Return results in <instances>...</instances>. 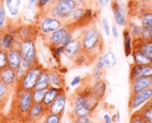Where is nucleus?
<instances>
[{"label":"nucleus","instance_id":"nucleus-28","mask_svg":"<svg viewBox=\"0 0 152 123\" xmlns=\"http://www.w3.org/2000/svg\"><path fill=\"white\" fill-rule=\"evenodd\" d=\"M126 29L129 30V32H130L133 39H135V38H140V36H141V30H142V26H139L136 23L130 21V22L127 23Z\"/></svg>","mask_w":152,"mask_h":123},{"label":"nucleus","instance_id":"nucleus-19","mask_svg":"<svg viewBox=\"0 0 152 123\" xmlns=\"http://www.w3.org/2000/svg\"><path fill=\"white\" fill-rule=\"evenodd\" d=\"M132 55L134 59V63L138 65H146L152 64V60L150 59L144 53H142L139 49H133Z\"/></svg>","mask_w":152,"mask_h":123},{"label":"nucleus","instance_id":"nucleus-10","mask_svg":"<svg viewBox=\"0 0 152 123\" xmlns=\"http://www.w3.org/2000/svg\"><path fill=\"white\" fill-rule=\"evenodd\" d=\"M62 26H63V23L60 20L51 18V17H45L41 21L40 30L44 35H48L56 31Z\"/></svg>","mask_w":152,"mask_h":123},{"label":"nucleus","instance_id":"nucleus-23","mask_svg":"<svg viewBox=\"0 0 152 123\" xmlns=\"http://www.w3.org/2000/svg\"><path fill=\"white\" fill-rule=\"evenodd\" d=\"M112 10H113L114 18H115V21H116L117 24L118 26H122V27L126 26L127 22H126V13L122 12L118 7L116 2H114L113 4H112Z\"/></svg>","mask_w":152,"mask_h":123},{"label":"nucleus","instance_id":"nucleus-25","mask_svg":"<svg viewBox=\"0 0 152 123\" xmlns=\"http://www.w3.org/2000/svg\"><path fill=\"white\" fill-rule=\"evenodd\" d=\"M30 67H31V66H30L28 63H27L25 61L21 60V62H20V63L18 69L16 70V84L19 83V82L24 78V76L26 75L27 71H28V69H29ZM15 86H16V85H15Z\"/></svg>","mask_w":152,"mask_h":123},{"label":"nucleus","instance_id":"nucleus-47","mask_svg":"<svg viewBox=\"0 0 152 123\" xmlns=\"http://www.w3.org/2000/svg\"><path fill=\"white\" fill-rule=\"evenodd\" d=\"M116 116H117V123H119L120 122V121H121V114H120V111H119V110L117 111Z\"/></svg>","mask_w":152,"mask_h":123},{"label":"nucleus","instance_id":"nucleus-18","mask_svg":"<svg viewBox=\"0 0 152 123\" xmlns=\"http://www.w3.org/2000/svg\"><path fill=\"white\" fill-rule=\"evenodd\" d=\"M49 85L50 88H65V80L62 75L58 71H49Z\"/></svg>","mask_w":152,"mask_h":123},{"label":"nucleus","instance_id":"nucleus-38","mask_svg":"<svg viewBox=\"0 0 152 123\" xmlns=\"http://www.w3.org/2000/svg\"><path fill=\"white\" fill-rule=\"evenodd\" d=\"M71 123H94L91 117H78L71 120Z\"/></svg>","mask_w":152,"mask_h":123},{"label":"nucleus","instance_id":"nucleus-46","mask_svg":"<svg viewBox=\"0 0 152 123\" xmlns=\"http://www.w3.org/2000/svg\"><path fill=\"white\" fill-rule=\"evenodd\" d=\"M48 2H50V0H39V1H38V6H39V7H43V6H45Z\"/></svg>","mask_w":152,"mask_h":123},{"label":"nucleus","instance_id":"nucleus-9","mask_svg":"<svg viewBox=\"0 0 152 123\" xmlns=\"http://www.w3.org/2000/svg\"><path fill=\"white\" fill-rule=\"evenodd\" d=\"M144 77H152V64L138 65L133 63L130 67V81Z\"/></svg>","mask_w":152,"mask_h":123},{"label":"nucleus","instance_id":"nucleus-7","mask_svg":"<svg viewBox=\"0 0 152 123\" xmlns=\"http://www.w3.org/2000/svg\"><path fill=\"white\" fill-rule=\"evenodd\" d=\"M74 28L69 25V24H65L64 26H62L61 28H60L59 29H57L56 31L45 35V43L48 45L49 47L51 48H55L57 46H59L60 43L61 42V40L66 37V35L70 32L73 31Z\"/></svg>","mask_w":152,"mask_h":123},{"label":"nucleus","instance_id":"nucleus-55","mask_svg":"<svg viewBox=\"0 0 152 123\" xmlns=\"http://www.w3.org/2000/svg\"><path fill=\"white\" fill-rule=\"evenodd\" d=\"M73 1H75V2H76V1H77V0H73Z\"/></svg>","mask_w":152,"mask_h":123},{"label":"nucleus","instance_id":"nucleus-20","mask_svg":"<svg viewBox=\"0 0 152 123\" xmlns=\"http://www.w3.org/2000/svg\"><path fill=\"white\" fill-rule=\"evenodd\" d=\"M65 88H49L45 95L44 100H43V105L48 108L49 105L55 100V98L57 97V96Z\"/></svg>","mask_w":152,"mask_h":123},{"label":"nucleus","instance_id":"nucleus-13","mask_svg":"<svg viewBox=\"0 0 152 123\" xmlns=\"http://www.w3.org/2000/svg\"><path fill=\"white\" fill-rule=\"evenodd\" d=\"M46 113L47 108L43 104H33L27 114L26 120L41 122Z\"/></svg>","mask_w":152,"mask_h":123},{"label":"nucleus","instance_id":"nucleus-48","mask_svg":"<svg viewBox=\"0 0 152 123\" xmlns=\"http://www.w3.org/2000/svg\"><path fill=\"white\" fill-rule=\"evenodd\" d=\"M98 2L101 6H105L109 3V0H98Z\"/></svg>","mask_w":152,"mask_h":123},{"label":"nucleus","instance_id":"nucleus-16","mask_svg":"<svg viewBox=\"0 0 152 123\" xmlns=\"http://www.w3.org/2000/svg\"><path fill=\"white\" fill-rule=\"evenodd\" d=\"M107 87L108 86L106 81L102 79L101 80L93 82L91 84V92L95 97H97L100 101H102L107 93Z\"/></svg>","mask_w":152,"mask_h":123},{"label":"nucleus","instance_id":"nucleus-49","mask_svg":"<svg viewBox=\"0 0 152 123\" xmlns=\"http://www.w3.org/2000/svg\"><path fill=\"white\" fill-rule=\"evenodd\" d=\"M22 123H41V122H36V121H30V120H26Z\"/></svg>","mask_w":152,"mask_h":123},{"label":"nucleus","instance_id":"nucleus-51","mask_svg":"<svg viewBox=\"0 0 152 123\" xmlns=\"http://www.w3.org/2000/svg\"><path fill=\"white\" fill-rule=\"evenodd\" d=\"M145 105H147V106H149V107H151V108H152V99L148 103V104H146Z\"/></svg>","mask_w":152,"mask_h":123},{"label":"nucleus","instance_id":"nucleus-2","mask_svg":"<svg viewBox=\"0 0 152 123\" xmlns=\"http://www.w3.org/2000/svg\"><path fill=\"white\" fill-rule=\"evenodd\" d=\"M78 38L81 40L83 52L95 59L102 48V38L97 27L95 25L88 26Z\"/></svg>","mask_w":152,"mask_h":123},{"label":"nucleus","instance_id":"nucleus-24","mask_svg":"<svg viewBox=\"0 0 152 123\" xmlns=\"http://www.w3.org/2000/svg\"><path fill=\"white\" fill-rule=\"evenodd\" d=\"M138 19L141 21L142 27L151 28L152 27V10L147 9L140 13Z\"/></svg>","mask_w":152,"mask_h":123},{"label":"nucleus","instance_id":"nucleus-4","mask_svg":"<svg viewBox=\"0 0 152 123\" xmlns=\"http://www.w3.org/2000/svg\"><path fill=\"white\" fill-rule=\"evenodd\" d=\"M43 70V66L40 63H36L33 66H31L28 69L24 78L19 83H17L15 87L27 90H33Z\"/></svg>","mask_w":152,"mask_h":123},{"label":"nucleus","instance_id":"nucleus-36","mask_svg":"<svg viewBox=\"0 0 152 123\" xmlns=\"http://www.w3.org/2000/svg\"><path fill=\"white\" fill-rule=\"evenodd\" d=\"M102 28H103V30L105 32V34L107 36H110V33H111V30H110V26L109 24V21L107 20V18L103 17L102 19Z\"/></svg>","mask_w":152,"mask_h":123},{"label":"nucleus","instance_id":"nucleus-53","mask_svg":"<svg viewBox=\"0 0 152 123\" xmlns=\"http://www.w3.org/2000/svg\"><path fill=\"white\" fill-rule=\"evenodd\" d=\"M0 7H3V1L0 0Z\"/></svg>","mask_w":152,"mask_h":123},{"label":"nucleus","instance_id":"nucleus-12","mask_svg":"<svg viewBox=\"0 0 152 123\" xmlns=\"http://www.w3.org/2000/svg\"><path fill=\"white\" fill-rule=\"evenodd\" d=\"M83 51L82 48V44L81 40L79 38L72 39L64 48H63V53L64 55L70 59H74L77 55H78L81 52Z\"/></svg>","mask_w":152,"mask_h":123},{"label":"nucleus","instance_id":"nucleus-54","mask_svg":"<svg viewBox=\"0 0 152 123\" xmlns=\"http://www.w3.org/2000/svg\"><path fill=\"white\" fill-rule=\"evenodd\" d=\"M150 4H151V7H150V9H151V10H152V1L151 2V3H150Z\"/></svg>","mask_w":152,"mask_h":123},{"label":"nucleus","instance_id":"nucleus-43","mask_svg":"<svg viewBox=\"0 0 152 123\" xmlns=\"http://www.w3.org/2000/svg\"><path fill=\"white\" fill-rule=\"evenodd\" d=\"M103 123H113L110 114H108V113L104 114V116H103Z\"/></svg>","mask_w":152,"mask_h":123},{"label":"nucleus","instance_id":"nucleus-6","mask_svg":"<svg viewBox=\"0 0 152 123\" xmlns=\"http://www.w3.org/2000/svg\"><path fill=\"white\" fill-rule=\"evenodd\" d=\"M19 50L20 52L21 60L25 61L30 66L37 63V52L34 40H25L19 43Z\"/></svg>","mask_w":152,"mask_h":123},{"label":"nucleus","instance_id":"nucleus-27","mask_svg":"<svg viewBox=\"0 0 152 123\" xmlns=\"http://www.w3.org/2000/svg\"><path fill=\"white\" fill-rule=\"evenodd\" d=\"M13 90L14 88L8 87L0 80V100H9Z\"/></svg>","mask_w":152,"mask_h":123},{"label":"nucleus","instance_id":"nucleus-42","mask_svg":"<svg viewBox=\"0 0 152 123\" xmlns=\"http://www.w3.org/2000/svg\"><path fill=\"white\" fill-rule=\"evenodd\" d=\"M111 33H112V35H113V37L115 38H118V27H117V25H113L112 26V28H111Z\"/></svg>","mask_w":152,"mask_h":123},{"label":"nucleus","instance_id":"nucleus-1","mask_svg":"<svg viewBox=\"0 0 152 123\" xmlns=\"http://www.w3.org/2000/svg\"><path fill=\"white\" fill-rule=\"evenodd\" d=\"M32 105V90H27L15 87L12 92L11 106L6 116L10 120L24 122Z\"/></svg>","mask_w":152,"mask_h":123},{"label":"nucleus","instance_id":"nucleus-34","mask_svg":"<svg viewBox=\"0 0 152 123\" xmlns=\"http://www.w3.org/2000/svg\"><path fill=\"white\" fill-rule=\"evenodd\" d=\"M105 68V63H104V58L103 56H99L96 62V64L94 66V71L93 72H99V73H103V70Z\"/></svg>","mask_w":152,"mask_h":123},{"label":"nucleus","instance_id":"nucleus-17","mask_svg":"<svg viewBox=\"0 0 152 123\" xmlns=\"http://www.w3.org/2000/svg\"><path fill=\"white\" fill-rule=\"evenodd\" d=\"M133 49H139L152 60V39L142 40L140 38L133 39Z\"/></svg>","mask_w":152,"mask_h":123},{"label":"nucleus","instance_id":"nucleus-14","mask_svg":"<svg viewBox=\"0 0 152 123\" xmlns=\"http://www.w3.org/2000/svg\"><path fill=\"white\" fill-rule=\"evenodd\" d=\"M6 55H7V66L16 71L21 62V55L19 50V45L13 46L9 51H7Z\"/></svg>","mask_w":152,"mask_h":123},{"label":"nucleus","instance_id":"nucleus-32","mask_svg":"<svg viewBox=\"0 0 152 123\" xmlns=\"http://www.w3.org/2000/svg\"><path fill=\"white\" fill-rule=\"evenodd\" d=\"M61 121H62V116L47 113L44 116L43 120L41 121V123H62Z\"/></svg>","mask_w":152,"mask_h":123},{"label":"nucleus","instance_id":"nucleus-21","mask_svg":"<svg viewBox=\"0 0 152 123\" xmlns=\"http://www.w3.org/2000/svg\"><path fill=\"white\" fill-rule=\"evenodd\" d=\"M49 70H43L41 72L33 90H38V89H46L49 88Z\"/></svg>","mask_w":152,"mask_h":123},{"label":"nucleus","instance_id":"nucleus-40","mask_svg":"<svg viewBox=\"0 0 152 123\" xmlns=\"http://www.w3.org/2000/svg\"><path fill=\"white\" fill-rule=\"evenodd\" d=\"M4 19H5V12H4V7H0V31L4 29Z\"/></svg>","mask_w":152,"mask_h":123},{"label":"nucleus","instance_id":"nucleus-22","mask_svg":"<svg viewBox=\"0 0 152 123\" xmlns=\"http://www.w3.org/2000/svg\"><path fill=\"white\" fill-rule=\"evenodd\" d=\"M123 39H124V50L126 57L132 55L133 51V38L127 29L123 30Z\"/></svg>","mask_w":152,"mask_h":123},{"label":"nucleus","instance_id":"nucleus-29","mask_svg":"<svg viewBox=\"0 0 152 123\" xmlns=\"http://www.w3.org/2000/svg\"><path fill=\"white\" fill-rule=\"evenodd\" d=\"M141 116L143 119L144 123H152V108L144 105L138 110Z\"/></svg>","mask_w":152,"mask_h":123},{"label":"nucleus","instance_id":"nucleus-50","mask_svg":"<svg viewBox=\"0 0 152 123\" xmlns=\"http://www.w3.org/2000/svg\"><path fill=\"white\" fill-rule=\"evenodd\" d=\"M6 123H21V122H17V121H14V120H10V119H8V118H7V122H6Z\"/></svg>","mask_w":152,"mask_h":123},{"label":"nucleus","instance_id":"nucleus-30","mask_svg":"<svg viewBox=\"0 0 152 123\" xmlns=\"http://www.w3.org/2000/svg\"><path fill=\"white\" fill-rule=\"evenodd\" d=\"M6 6L12 15H17L20 10V0H5Z\"/></svg>","mask_w":152,"mask_h":123},{"label":"nucleus","instance_id":"nucleus-57","mask_svg":"<svg viewBox=\"0 0 152 123\" xmlns=\"http://www.w3.org/2000/svg\"><path fill=\"white\" fill-rule=\"evenodd\" d=\"M1 1H2V0H1Z\"/></svg>","mask_w":152,"mask_h":123},{"label":"nucleus","instance_id":"nucleus-52","mask_svg":"<svg viewBox=\"0 0 152 123\" xmlns=\"http://www.w3.org/2000/svg\"><path fill=\"white\" fill-rule=\"evenodd\" d=\"M143 1H144L145 3H151L152 0H143Z\"/></svg>","mask_w":152,"mask_h":123},{"label":"nucleus","instance_id":"nucleus-39","mask_svg":"<svg viewBox=\"0 0 152 123\" xmlns=\"http://www.w3.org/2000/svg\"><path fill=\"white\" fill-rule=\"evenodd\" d=\"M7 66V55L6 53L0 50V70Z\"/></svg>","mask_w":152,"mask_h":123},{"label":"nucleus","instance_id":"nucleus-35","mask_svg":"<svg viewBox=\"0 0 152 123\" xmlns=\"http://www.w3.org/2000/svg\"><path fill=\"white\" fill-rule=\"evenodd\" d=\"M129 123H144V122H143V119L141 116L140 113L138 111H136L132 113Z\"/></svg>","mask_w":152,"mask_h":123},{"label":"nucleus","instance_id":"nucleus-26","mask_svg":"<svg viewBox=\"0 0 152 123\" xmlns=\"http://www.w3.org/2000/svg\"><path fill=\"white\" fill-rule=\"evenodd\" d=\"M103 58H104L105 67H107L108 69H113L117 65L118 61H117L116 55H114L112 51L106 52L105 55H103Z\"/></svg>","mask_w":152,"mask_h":123},{"label":"nucleus","instance_id":"nucleus-41","mask_svg":"<svg viewBox=\"0 0 152 123\" xmlns=\"http://www.w3.org/2000/svg\"><path fill=\"white\" fill-rule=\"evenodd\" d=\"M81 82H82V78H81L80 76H77V77H75V78L72 80V81H71V83H70V86H71V87H77V86H78Z\"/></svg>","mask_w":152,"mask_h":123},{"label":"nucleus","instance_id":"nucleus-31","mask_svg":"<svg viewBox=\"0 0 152 123\" xmlns=\"http://www.w3.org/2000/svg\"><path fill=\"white\" fill-rule=\"evenodd\" d=\"M48 88L46 89H38V90H32V98L33 104H42L45 95Z\"/></svg>","mask_w":152,"mask_h":123},{"label":"nucleus","instance_id":"nucleus-3","mask_svg":"<svg viewBox=\"0 0 152 123\" xmlns=\"http://www.w3.org/2000/svg\"><path fill=\"white\" fill-rule=\"evenodd\" d=\"M76 9L77 2L73 0H58L55 5L51 8L48 17L58 19L63 24H66Z\"/></svg>","mask_w":152,"mask_h":123},{"label":"nucleus","instance_id":"nucleus-8","mask_svg":"<svg viewBox=\"0 0 152 123\" xmlns=\"http://www.w3.org/2000/svg\"><path fill=\"white\" fill-rule=\"evenodd\" d=\"M66 102H67V95H66L65 89H63L57 96L55 100L49 105V107L47 108V113L62 116L64 113Z\"/></svg>","mask_w":152,"mask_h":123},{"label":"nucleus","instance_id":"nucleus-44","mask_svg":"<svg viewBox=\"0 0 152 123\" xmlns=\"http://www.w3.org/2000/svg\"><path fill=\"white\" fill-rule=\"evenodd\" d=\"M37 1H39V0H29L28 3V8H33L34 6H36V4H37Z\"/></svg>","mask_w":152,"mask_h":123},{"label":"nucleus","instance_id":"nucleus-33","mask_svg":"<svg viewBox=\"0 0 152 123\" xmlns=\"http://www.w3.org/2000/svg\"><path fill=\"white\" fill-rule=\"evenodd\" d=\"M140 38L142 40L147 41V40H151L152 39V27L151 28H146V27H142L141 30V36Z\"/></svg>","mask_w":152,"mask_h":123},{"label":"nucleus","instance_id":"nucleus-5","mask_svg":"<svg viewBox=\"0 0 152 123\" xmlns=\"http://www.w3.org/2000/svg\"><path fill=\"white\" fill-rule=\"evenodd\" d=\"M152 99V88H149L136 95H130L128 109L130 113L144 106Z\"/></svg>","mask_w":152,"mask_h":123},{"label":"nucleus","instance_id":"nucleus-45","mask_svg":"<svg viewBox=\"0 0 152 123\" xmlns=\"http://www.w3.org/2000/svg\"><path fill=\"white\" fill-rule=\"evenodd\" d=\"M7 122V116L4 115L2 113H0V123H6Z\"/></svg>","mask_w":152,"mask_h":123},{"label":"nucleus","instance_id":"nucleus-15","mask_svg":"<svg viewBox=\"0 0 152 123\" xmlns=\"http://www.w3.org/2000/svg\"><path fill=\"white\" fill-rule=\"evenodd\" d=\"M0 80L8 87L15 88L16 85V71L6 66L0 70Z\"/></svg>","mask_w":152,"mask_h":123},{"label":"nucleus","instance_id":"nucleus-11","mask_svg":"<svg viewBox=\"0 0 152 123\" xmlns=\"http://www.w3.org/2000/svg\"><path fill=\"white\" fill-rule=\"evenodd\" d=\"M149 88H152V77H144L130 81L131 95H136Z\"/></svg>","mask_w":152,"mask_h":123},{"label":"nucleus","instance_id":"nucleus-37","mask_svg":"<svg viewBox=\"0 0 152 123\" xmlns=\"http://www.w3.org/2000/svg\"><path fill=\"white\" fill-rule=\"evenodd\" d=\"M72 36H73V31H70V32H69L67 35H66V37L61 40V42L60 43V45H59V46H61V47H65L73 38H72ZM58 47V46H57Z\"/></svg>","mask_w":152,"mask_h":123},{"label":"nucleus","instance_id":"nucleus-56","mask_svg":"<svg viewBox=\"0 0 152 123\" xmlns=\"http://www.w3.org/2000/svg\"><path fill=\"white\" fill-rule=\"evenodd\" d=\"M94 123H96V122H94Z\"/></svg>","mask_w":152,"mask_h":123}]
</instances>
